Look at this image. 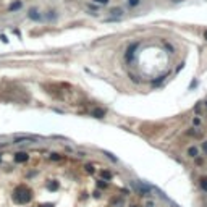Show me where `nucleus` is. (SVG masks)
<instances>
[{
	"label": "nucleus",
	"instance_id": "f257e3e1",
	"mask_svg": "<svg viewBox=\"0 0 207 207\" xmlns=\"http://www.w3.org/2000/svg\"><path fill=\"white\" fill-rule=\"evenodd\" d=\"M31 199H33V191L26 186H18L13 193V201L16 204H28Z\"/></svg>",
	"mask_w": 207,
	"mask_h": 207
},
{
	"label": "nucleus",
	"instance_id": "f03ea898",
	"mask_svg": "<svg viewBox=\"0 0 207 207\" xmlns=\"http://www.w3.org/2000/svg\"><path fill=\"white\" fill-rule=\"evenodd\" d=\"M138 46H139V44L134 42V44H131V46L128 47V50H126V55H125L126 62H133V58H134V50L138 49Z\"/></svg>",
	"mask_w": 207,
	"mask_h": 207
},
{
	"label": "nucleus",
	"instance_id": "7ed1b4c3",
	"mask_svg": "<svg viewBox=\"0 0 207 207\" xmlns=\"http://www.w3.org/2000/svg\"><path fill=\"white\" fill-rule=\"evenodd\" d=\"M28 159H29V155H28L26 152H16L15 154V162H18V164L28 162Z\"/></svg>",
	"mask_w": 207,
	"mask_h": 207
},
{
	"label": "nucleus",
	"instance_id": "20e7f679",
	"mask_svg": "<svg viewBox=\"0 0 207 207\" xmlns=\"http://www.w3.org/2000/svg\"><path fill=\"white\" fill-rule=\"evenodd\" d=\"M134 186H136V189L141 193V194H149V186H146V185H138V183H136Z\"/></svg>",
	"mask_w": 207,
	"mask_h": 207
},
{
	"label": "nucleus",
	"instance_id": "39448f33",
	"mask_svg": "<svg viewBox=\"0 0 207 207\" xmlns=\"http://www.w3.org/2000/svg\"><path fill=\"white\" fill-rule=\"evenodd\" d=\"M28 16H29L31 20H36V21H39V20H41V15H39V12H37L36 8L29 10V15H28Z\"/></svg>",
	"mask_w": 207,
	"mask_h": 207
},
{
	"label": "nucleus",
	"instance_id": "423d86ee",
	"mask_svg": "<svg viewBox=\"0 0 207 207\" xmlns=\"http://www.w3.org/2000/svg\"><path fill=\"white\" fill-rule=\"evenodd\" d=\"M92 115H94V117H96V118H102V117H104V115H105V112H104V110H102V109H96V110H94V112H92Z\"/></svg>",
	"mask_w": 207,
	"mask_h": 207
},
{
	"label": "nucleus",
	"instance_id": "0eeeda50",
	"mask_svg": "<svg viewBox=\"0 0 207 207\" xmlns=\"http://www.w3.org/2000/svg\"><path fill=\"white\" fill-rule=\"evenodd\" d=\"M18 8H21V2H15V3H12L10 5V12H15V10H18Z\"/></svg>",
	"mask_w": 207,
	"mask_h": 207
},
{
	"label": "nucleus",
	"instance_id": "6e6552de",
	"mask_svg": "<svg viewBox=\"0 0 207 207\" xmlns=\"http://www.w3.org/2000/svg\"><path fill=\"white\" fill-rule=\"evenodd\" d=\"M47 188H49L50 191H55V189H58V183L57 181H50L49 185H47Z\"/></svg>",
	"mask_w": 207,
	"mask_h": 207
},
{
	"label": "nucleus",
	"instance_id": "1a4fd4ad",
	"mask_svg": "<svg viewBox=\"0 0 207 207\" xmlns=\"http://www.w3.org/2000/svg\"><path fill=\"white\" fill-rule=\"evenodd\" d=\"M188 155H189V157H196V155H198V149H196V147H189V149H188Z\"/></svg>",
	"mask_w": 207,
	"mask_h": 207
},
{
	"label": "nucleus",
	"instance_id": "9d476101",
	"mask_svg": "<svg viewBox=\"0 0 207 207\" xmlns=\"http://www.w3.org/2000/svg\"><path fill=\"white\" fill-rule=\"evenodd\" d=\"M201 188L207 191V178H201Z\"/></svg>",
	"mask_w": 207,
	"mask_h": 207
},
{
	"label": "nucleus",
	"instance_id": "9b49d317",
	"mask_svg": "<svg viewBox=\"0 0 207 207\" xmlns=\"http://www.w3.org/2000/svg\"><path fill=\"white\" fill-rule=\"evenodd\" d=\"M102 178H105V180H110V178H112V173H110V172H102Z\"/></svg>",
	"mask_w": 207,
	"mask_h": 207
},
{
	"label": "nucleus",
	"instance_id": "f8f14e48",
	"mask_svg": "<svg viewBox=\"0 0 207 207\" xmlns=\"http://www.w3.org/2000/svg\"><path fill=\"white\" fill-rule=\"evenodd\" d=\"M138 3H139V0H128V5H131V7L138 5Z\"/></svg>",
	"mask_w": 207,
	"mask_h": 207
},
{
	"label": "nucleus",
	"instance_id": "ddd939ff",
	"mask_svg": "<svg viewBox=\"0 0 207 207\" xmlns=\"http://www.w3.org/2000/svg\"><path fill=\"white\" fill-rule=\"evenodd\" d=\"M86 170H88L89 173H94V168H92V165H86Z\"/></svg>",
	"mask_w": 207,
	"mask_h": 207
},
{
	"label": "nucleus",
	"instance_id": "4468645a",
	"mask_svg": "<svg viewBox=\"0 0 207 207\" xmlns=\"http://www.w3.org/2000/svg\"><path fill=\"white\" fill-rule=\"evenodd\" d=\"M50 159H52V160H58V159H60V155H57V154H52V155H50Z\"/></svg>",
	"mask_w": 207,
	"mask_h": 207
},
{
	"label": "nucleus",
	"instance_id": "2eb2a0df",
	"mask_svg": "<svg viewBox=\"0 0 207 207\" xmlns=\"http://www.w3.org/2000/svg\"><path fill=\"white\" fill-rule=\"evenodd\" d=\"M94 2H97V3H104V5H105V3H109V0H94Z\"/></svg>",
	"mask_w": 207,
	"mask_h": 207
},
{
	"label": "nucleus",
	"instance_id": "dca6fc26",
	"mask_svg": "<svg viewBox=\"0 0 207 207\" xmlns=\"http://www.w3.org/2000/svg\"><path fill=\"white\" fill-rule=\"evenodd\" d=\"M202 149H204L206 152H207V141H206V143H202Z\"/></svg>",
	"mask_w": 207,
	"mask_h": 207
},
{
	"label": "nucleus",
	"instance_id": "f3484780",
	"mask_svg": "<svg viewBox=\"0 0 207 207\" xmlns=\"http://www.w3.org/2000/svg\"><path fill=\"white\" fill-rule=\"evenodd\" d=\"M41 207H54V206H52V204H42Z\"/></svg>",
	"mask_w": 207,
	"mask_h": 207
},
{
	"label": "nucleus",
	"instance_id": "a211bd4d",
	"mask_svg": "<svg viewBox=\"0 0 207 207\" xmlns=\"http://www.w3.org/2000/svg\"><path fill=\"white\" fill-rule=\"evenodd\" d=\"M204 39L207 41V31H206V33H204Z\"/></svg>",
	"mask_w": 207,
	"mask_h": 207
},
{
	"label": "nucleus",
	"instance_id": "6ab92c4d",
	"mask_svg": "<svg viewBox=\"0 0 207 207\" xmlns=\"http://www.w3.org/2000/svg\"><path fill=\"white\" fill-rule=\"evenodd\" d=\"M149 207H151V204H149Z\"/></svg>",
	"mask_w": 207,
	"mask_h": 207
}]
</instances>
